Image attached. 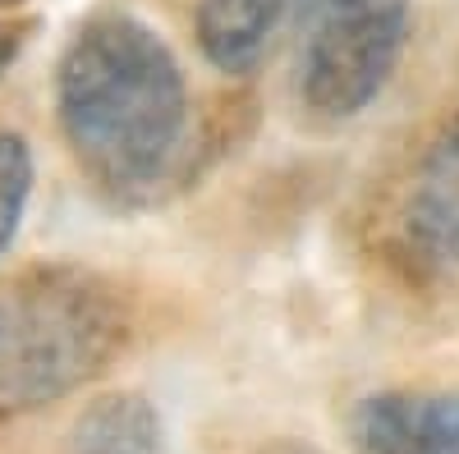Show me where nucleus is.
<instances>
[{
  "label": "nucleus",
  "mask_w": 459,
  "mask_h": 454,
  "mask_svg": "<svg viewBox=\"0 0 459 454\" xmlns=\"http://www.w3.org/2000/svg\"><path fill=\"white\" fill-rule=\"evenodd\" d=\"M161 423L138 395H106L79 413L60 454H157Z\"/></svg>",
  "instance_id": "obj_7"
},
{
  "label": "nucleus",
  "mask_w": 459,
  "mask_h": 454,
  "mask_svg": "<svg viewBox=\"0 0 459 454\" xmlns=\"http://www.w3.org/2000/svg\"><path fill=\"white\" fill-rule=\"evenodd\" d=\"M354 454H459V395L391 390L372 395L350 418Z\"/></svg>",
  "instance_id": "obj_5"
},
{
  "label": "nucleus",
  "mask_w": 459,
  "mask_h": 454,
  "mask_svg": "<svg viewBox=\"0 0 459 454\" xmlns=\"http://www.w3.org/2000/svg\"><path fill=\"white\" fill-rule=\"evenodd\" d=\"M23 47V28H10V23H0V73H5V64L19 56Z\"/></svg>",
  "instance_id": "obj_9"
},
{
  "label": "nucleus",
  "mask_w": 459,
  "mask_h": 454,
  "mask_svg": "<svg viewBox=\"0 0 459 454\" xmlns=\"http://www.w3.org/2000/svg\"><path fill=\"white\" fill-rule=\"evenodd\" d=\"M14 5H23V0H0V10H14Z\"/></svg>",
  "instance_id": "obj_10"
},
{
  "label": "nucleus",
  "mask_w": 459,
  "mask_h": 454,
  "mask_svg": "<svg viewBox=\"0 0 459 454\" xmlns=\"http://www.w3.org/2000/svg\"><path fill=\"white\" fill-rule=\"evenodd\" d=\"M400 253L413 271L441 276L459 267V120L413 166L395 216Z\"/></svg>",
  "instance_id": "obj_4"
},
{
  "label": "nucleus",
  "mask_w": 459,
  "mask_h": 454,
  "mask_svg": "<svg viewBox=\"0 0 459 454\" xmlns=\"http://www.w3.org/2000/svg\"><path fill=\"white\" fill-rule=\"evenodd\" d=\"M28 193H32V151L19 133L0 129V253L19 235Z\"/></svg>",
  "instance_id": "obj_8"
},
{
  "label": "nucleus",
  "mask_w": 459,
  "mask_h": 454,
  "mask_svg": "<svg viewBox=\"0 0 459 454\" xmlns=\"http://www.w3.org/2000/svg\"><path fill=\"white\" fill-rule=\"evenodd\" d=\"M299 0H203L198 42L207 60L225 73H248L272 51L276 32L294 14Z\"/></svg>",
  "instance_id": "obj_6"
},
{
  "label": "nucleus",
  "mask_w": 459,
  "mask_h": 454,
  "mask_svg": "<svg viewBox=\"0 0 459 454\" xmlns=\"http://www.w3.org/2000/svg\"><path fill=\"white\" fill-rule=\"evenodd\" d=\"M409 32V0H326L299 64L303 101L322 116H359L386 88Z\"/></svg>",
  "instance_id": "obj_3"
},
{
  "label": "nucleus",
  "mask_w": 459,
  "mask_h": 454,
  "mask_svg": "<svg viewBox=\"0 0 459 454\" xmlns=\"http://www.w3.org/2000/svg\"><path fill=\"white\" fill-rule=\"evenodd\" d=\"M56 110L74 161L115 198L161 184L188 129L179 60L147 23L101 14L79 28L56 73Z\"/></svg>",
  "instance_id": "obj_1"
},
{
  "label": "nucleus",
  "mask_w": 459,
  "mask_h": 454,
  "mask_svg": "<svg viewBox=\"0 0 459 454\" xmlns=\"http://www.w3.org/2000/svg\"><path fill=\"white\" fill-rule=\"evenodd\" d=\"M125 313L79 267H32L0 280V413L74 395L120 354Z\"/></svg>",
  "instance_id": "obj_2"
}]
</instances>
